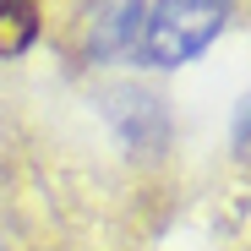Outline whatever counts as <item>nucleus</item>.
I'll list each match as a JSON object with an SVG mask.
<instances>
[{"instance_id": "nucleus-1", "label": "nucleus", "mask_w": 251, "mask_h": 251, "mask_svg": "<svg viewBox=\"0 0 251 251\" xmlns=\"http://www.w3.org/2000/svg\"><path fill=\"white\" fill-rule=\"evenodd\" d=\"M224 22H229V6H213V0H158V6H137L131 60H142V66H186L224 33Z\"/></svg>"}, {"instance_id": "nucleus-2", "label": "nucleus", "mask_w": 251, "mask_h": 251, "mask_svg": "<svg viewBox=\"0 0 251 251\" xmlns=\"http://www.w3.org/2000/svg\"><path fill=\"white\" fill-rule=\"evenodd\" d=\"M109 120L120 126L126 148H158V142H164V104H158L153 93L115 88V93H109Z\"/></svg>"}, {"instance_id": "nucleus-3", "label": "nucleus", "mask_w": 251, "mask_h": 251, "mask_svg": "<svg viewBox=\"0 0 251 251\" xmlns=\"http://www.w3.org/2000/svg\"><path fill=\"white\" fill-rule=\"evenodd\" d=\"M33 38H38V11L27 6V0H11V6H0V60L22 55Z\"/></svg>"}, {"instance_id": "nucleus-4", "label": "nucleus", "mask_w": 251, "mask_h": 251, "mask_svg": "<svg viewBox=\"0 0 251 251\" xmlns=\"http://www.w3.org/2000/svg\"><path fill=\"white\" fill-rule=\"evenodd\" d=\"M235 142L251 153V99H246V104H240V115H235Z\"/></svg>"}]
</instances>
